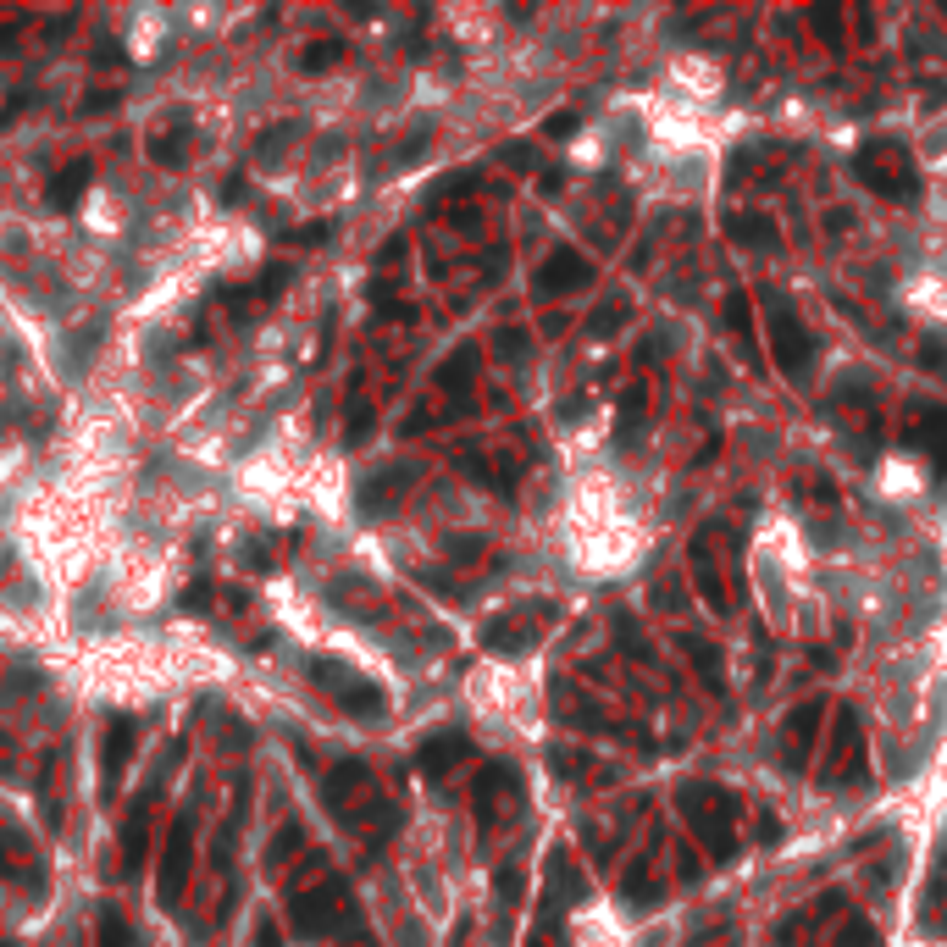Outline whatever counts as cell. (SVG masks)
Returning a JSON list of instances; mask_svg holds the SVG:
<instances>
[{
    "label": "cell",
    "mask_w": 947,
    "mask_h": 947,
    "mask_svg": "<svg viewBox=\"0 0 947 947\" xmlns=\"http://www.w3.org/2000/svg\"><path fill=\"white\" fill-rule=\"evenodd\" d=\"M853 172H859L864 189H876L881 200H920V167L909 161L898 139H870L853 156Z\"/></svg>",
    "instance_id": "1"
},
{
    "label": "cell",
    "mask_w": 947,
    "mask_h": 947,
    "mask_svg": "<svg viewBox=\"0 0 947 947\" xmlns=\"http://www.w3.org/2000/svg\"><path fill=\"white\" fill-rule=\"evenodd\" d=\"M682 815L693 820V831L704 837V848L715 853V859H732V853H737V837H732L737 804H732V792L693 781V787H682Z\"/></svg>",
    "instance_id": "2"
},
{
    "label": "cell",
    "mask_w": 947,
    "mask_h": 947,
    "mask_svg": "<svg viewBox=\"0 0 947 947\" xmlns=\"http://www.w3.org/2000/svg\"><path fill=\"white\" fill-rule=\"evenodd\" d=\"M765 322H770V355H776V366L798 383V377L809 372V355H815V338H809V327L798 322V311H792L781 294H765Z\"/></svg>",
    "instance_id": "3"
},
{
    "label": "cell",
    "mask_w": 947,
    "mask_h": 947,
    "mask_svg": "<svg viewBox=\"0 0 947 947\" xmlns=\"http://www.w3.org/2000/svg\"><path fill=\"white\" fill-rule=\"evenodd\" d=\"M903 438L914 449H925L936 471H947V410L942 405H914L909 421H903Z\"/></svg>",
    "instance_id": "4"
},
{
    "label": "cell",
    "mask_w": 947,
    "mask_h": 947,
    "mask_svg": "<svg viewBox=\"0 0 947 947\" xmlns=\"http://www.w3.org/2000/svg\"><path fill=\"white\" fill-rule=\"evenodd\" d=\"M588 277H593V261H588V255L571 250V244H560V250L543 261V272H538V283H532V288L554 300V294H571V288H582Z\"/></svg>",
    "instance_id": "5"
},
{
    "label": "cell",
    "mask_w": 947,
    "mask_h": 947,
    "mask_svg": "<svg viewBox=\"0 0 947 947\" xmlns=\"http://www.w3.org/2000/svg\"><path fill=\"white\" fill-rule=\"evenodd\" d=\"M294 920H300L305 936L333 931V920H344V887H338V881H327V887L300 892V898H294Z\"/></svg>",
    "instance_id": "6"
},
{
    "label": "cell",
    "mask_w": 947,
    "mask_h": 947,
    "mask_svg": "<svg viewBox=\"0 0 947 947\" xmlns=\"http://www.w3.org/2000/svg\"><path fill=\"white\" fill-rule=\"evenodd\" d=\"M820 776H826V781L864 776V737H859V715H853V709H842V715H837V759H831Z\"/></svg>",
    "instance_id": "7"
},
{
    "label": "cell",
    "mask_w": 947,
    "mask_h": 947,
    "mask_svg": "<svg viewBox=\"0 0 947 947\" xmlns=\"http://www.w3.org/2000/svg\"><path fill=\"white\" fill-rule=\"evenodd\" d=\"M316 682H322V687H333V693L344 698V704L355 709V715H377V709H383V693H377L372 682H360L355 671H333V660H322V665H316Z\"/></svg>",
    "instance_id": "8"
},
{
    "label": "cell",
    "mask_w": 947,
    "mask_h": 947,
    "mask_svg": "<svg viewBox=\"0 0 947 947\" xmlns=\"http://www.w3.org/2000/svg\"><path fill=\"white\" fill-rule=\"evenodd\" d=\"M815 726H820V704H798L781 726V765L787 770H804V754L815 743Z\"/></svg>",
    "instance_id": "9"
},
{
    "label": "cell",
    "mask_w": 947,
    "mask_h": 947,
    "mask_svg": "<svg viewBox=\"0 0 947 947\" xmlns=\"http://www.w3.org/2000/svg\"><path fill=\"white\" fill-rule=\"evenodd\" d=\"M466 737L460 732H438V737H427V743H421V754H416V765H421V776H444L449 765H455L460 754H466Z\"/></svg>",
    "instance_id": "10"
},
{
    "label": "cell",
    "mask_w": 947,
    "mask_h": 947,
    "mask_svg": "<svg viewBox=\"0 0 947 947\" xmlns=\"http://www.w3.org/2000/svg\"><path fill=\"white\" fill-rule=\"evenodd\" d=\"M84 189H89V167L72 161V167H61L56 183H50V205H56V211H72V205L84 200Z\"/></svg>",
    "instance_id": "11"
},
{
    "label": "cell",
    "mask_w": 947,
    "mask_h": 947,
    "mask_svg": "<svg viewBox=\"0 0 947 947\" xmlns=\"http://www.w3.org/2000/svg\"><path fill=\"white\" fill-rule=\"evenodd\" d=\"M410 477V466H399V471H383V477H372L366 482V493H360V510H388V504L399 499V482Z\"/></svg>",
    "instance_id": "12"
},
{
    "label": "cell",
    "mask_w": 947,
    "mask_h": 947,
    "mask_svg": "<svg viewBox=\"0 0 947 947\" xmlns=\"http://www.w3.org/2000/svg\"><path fill=\"white\" fill-rule=\"evenodd\" d=\"M726 233H732L737 244H759V250H765V244H776V228H770L765 216H732V222H726Z\"/></svg>",
    "instance_id": "13"
},
{
    "label": "cell",
    "mask_w": 947,
    "mask_h": 947,
    "mask_svg": "<svg viewBox=\"0 0 947 947\" xmlns=\"http://www.w3.org/2000/svg\"><path fill=\"white\" fill-rule=\"evenodd\" d=\"M183 864H189V820L178 826V842H172V853H167V870H161V892H178V881H183Z\"/></svg>",
    "instance_id": "14"
},
{
    "label": "cell",
    "mask_w": 947,
    "mask_h": 947,
    "mask_svg": "<svg viewBox=\"0 0 947 947\" xmlns=\"http://www.w3.org/2000/svg\"><path fill=\"white\" fill-rule=\"evenodd\" d=\"M128 748H133V720H111V737H106V776L117 781V770H122V759H128Z\"/></svg>",
    "instance_id": "15"
},
{
    "label": "cell",
    "mask_w": 947,
    "mask_h": 947,
    "mask_svg": "<svg viewBox=\"0 0 947 947\" xmlns=\"http://www.w3.org/2000/svg\"><path fill=\"white\" fill-rule=\"evenodd\" d=\"M626 316H632V305H626V300H610V305H604V311L588 322V338H610V333H621Z\"/></svg>",
    "instance_id": "16"
},
{
    "label": "cell",
    "mask_w": 947,
    "mask_h": 947,
    "mask_svg": "<svg viewBox=\"0 0 947 947\" xmlns=\"http://www.w3.org/2000/svg\"><path fill=\"white\" fill-rule=\"evenodd\" d=\"M471 372H477V349H460L455 360H449L444 372H438V388H466Z\"/></svg>",
    "instance_id": "17"
},
{
    "label": "cell",
    "mask_w": 947,
    "mask_h": 947,
    "mask_svg": "<svg viewBox=\"0 0 947 947\" xmlns=\"http://www.w3.org/2000/svg\"><path fill=\"white\" fill-rule=\"evenodd\" d=\"M693 565H698V588H704L709 610H726V593H720L715 571H709V554H704V543H693Z\"/></svg>",
    "instance_id": "18"
},
{
    "label": "cell",
    "mask_w": 947,
    "mask_h": 947,
    "mask_svg": "<svg viewBox=\"0 0 947 947\" xmlns=\"http://www.w3.org/2000/svg\"><path fill=\"white\" fill-rule=\"evenodd\" d=\"M488 648H504V654H521V648H532V632H521V626H488V637H482Z\"/></svg>",
    "instance_id": "19"
},
{
    "label": "cell",
    "mask_w": 947,
    "mask_h": 947,
    "mask_svg": "<svg viewBox=\"0 0 947 947\" xmlns=\"http://www.w3.org/2000/svg\"><path fill=\"white\" fill-rule=\"evenodd\" d=\"M122 936H128L122 914L117 909H100V947H122Z\"/></svg>",
    "instance_id": "20"
},
{
    "label": "cell",
    "mask_w": 947,
    "mask_h": 947,
    "mask_svg": "<svg viewBox=\"0 0 947 947\" xmlns=\"http://www.w3.org/2000/svg\"><path fill=\"white\" fill-rule=\"evenodd\" d=\"M333 61H338V45H333V39H322L316 50H305V56H300V67L305 72H322V67H333Z\"/></svg>",
    "instance_id": "21"
},
{
    "label": "cell",
    "mask_w": 947,
    "mask_h": 947,
    "mask_svg": "<svg viewBox=\"0 0 947 947\" xmlns=\"http://www.w3.org/2000/svg\"><path fill=\"white\" fill-rule=\"evenodd\" d=\"M682 648L698 660V671H704L709 682H715V648H709V643H698V637H682Z\"/></svg>",
    "instance_id": "22"
},
{
    "label": "cell",
    "mask_w": 947,
    "mask_h": 947,
    "mask_svg": "<svg viewBox=\"0 0 947 947\" xmlns=\"http://www.w3.org/2000/svg\"><path fill=\"white\" fill-rule=\"evenodd\" d=\"M344 432H349V444H355V438H366V432H372V405H355V410H349Z\"/></svg>",
    "instance_id": "23"
},
{
    "label": "cell",
    "mask_w": 947,
    "mask_h": 947,
    "mask_svg": "<svg viewBox=\"0 0 947 947\" xmlns=\"http://www.w3.org/2000/svg\"><path fill=\"white\" fill-rule=\"evenodd\" d=\"M543 133H549V139H571V133H576V111H554V117L543 122Z\"/></svg>",
    "instance_id": "24"
},
{
    "label": "cell",
    "mask_w": 947,
    "mask_h": 947,
    "mask_svg": "<svg viewBox=\"0 0 947 947\" xmlns=\"http://www.w3.org/2000/svg\"><path fill=\"white\" fill-rule=\"evenodd\" d=\"M288 133H294V128H272V133H266V144H255V156H261V161H272L277 150L288 144Z\"/></svg>",
    "instance_id": "25"
},
{
    "label": "cell",
    "mask_w": 947,
    "mask_h": 947,
    "mask_svg": "<svg viewBox=\"0 0 947 947\" xmlns=\"http://www.w3.org/2000/svg\"><path fill=\"white\" fill-rule=\"evenodd\" d=\"M111 106H117V89H100V95H89L78 111H84V117H95V111H111Z\"/></svg>",
    "instance_id": "26"
},
{
    "label": "cell",
    "mask_w": 947,
    "mask_h": 947,
    "mask_svg": "<svg viewBox=\"0 0 947 947\" xmlns=\"http://www.w3.org/2000/svg\"><path fill=\"white\" fill-rule=\"evenodd\" d=\"M504 161H510V167H532L538 156H532L527 144H510V150H504Z\"/></svg>",
    "instance_id": "27"
},
{
    "label": "cell",
    "mask_w": 947,
    "mask_h": 947,
    "mask_svg": "<svg viewBox=\"0 0 947 947\" xmlns=\"http://www.w3.org/2000/svg\"><path fill=\"white\" fill-rule=\"evenodd\" d=\"M294 244H322L327 239V228H300V233H288Z\"/></svg>",
    "instance_id": "28"
},
{
    "label": "cell",
    "mask_w": 947,
    "mask_h": 947,
    "mask_svg": "<svg viewBox=\"0 0 947 947\" xmlns=\"http://www.w3.org/2000/svg\"><path fill=\"white\" fill-rule=\"evenodd\" d=\"M255 947H277V936H272V925L261 920V936H255Z\"/></svg>",
    "instance_id": "29"
}]
</instances>
